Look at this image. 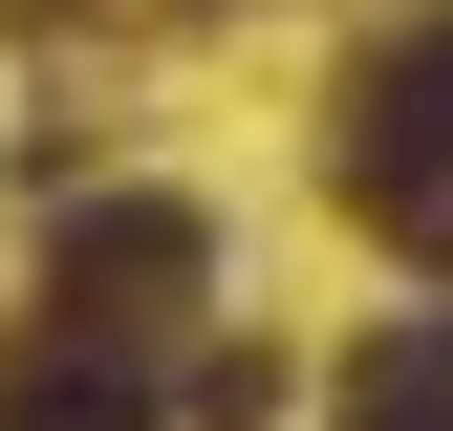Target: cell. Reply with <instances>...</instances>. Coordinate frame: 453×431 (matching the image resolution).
<instances>
[{
  "label": "cell",
  "mask_w": 453,
  "mask_h": 431,
  "mask_svg": "<svg viewBox=\"0 0 453 431\" xmlns=\"http://www.w3.org/2000/svg\"><path fill=\"white\" fill-rule=\"evenodd\" d=\"M195 281H216V216L195 194H87L65 238H43V323H87V345H151Z\"/></svg>",
  "instance_id": "1"
},
{
  "label": "cell",
  "mask_w": 453,
  "mask_h": 431,
  "mask_svg": "<svg viewBox=\"0 0 453 431\" xmlns=\"http://www.w3.org/2000/svg\"><path fill=\"white\" fill-rule=\"evenodd\" d=\"M346 194H367L411 259H453V22L367 43V87H346Z\"/></svg>",
  "instance_id": "2"
},
{
  "label": "cell",
  "mask_w": 453,
  "mask_h": 431,
  "mask_svg": "<svg viewBox=\"0 0 453 431\" xmlns=\"http://www.w3.org/2000/svg\"><path fill=\"white\" fill-rule=\"evenodd\" d=\"M0 431H151V367L87 345V323H43V345L0 367Z\"/></svg>",
  "instance_id": "3"
},
{
  "label": "cell",
  "mask_w": 453,
  "mask_h": 431,
  "mask_svg": "<svg viewBox=\"0 0 453 431\" xmlns=\"http://www.w3.org/2000/svg\"><path fill=\"white\" fill-rule=\"evenodd\" d=\"M346 431H453V302H411V323L346 367Z\"/></svg>",
  "instance_id": "4"
}]
</instances>
